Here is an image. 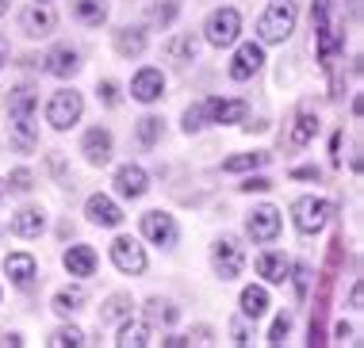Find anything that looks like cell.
<instances>
[{
	"instance_id": "cell-14",
	"label": "cell",
	"mask_w": 364,
	"mask_h": 348,
	"mask_svg": "<svg viewBox=\"0 0 364 348\" xmlns=\"http://www.w3.org/2000/svg\"><path fill=\"white\" fill-rule=\"evenodd\" d=\"M62 264H65V272L77 276V280H88V276L96 272V249L92 245H73V249H65L62 253Z\"/></svg>"
},
{
	"instance_id": "cell-28",
	"label": "cell",
	"mask_w": 364,
	"mask_h": 348,
	"mask_svg": "<svg viewBox=\"0 0 364 348\" xmlns=\"http://www.w3.org/2000/svg\"><path fill=\"white\" fill-rule=\"evenodd\" d=\"M50 306H54V314L70 317L73 310H81V306H85V291H81V287H62V291L54 295Z\"/></svg>"
},
{
	"instance_id": "cell-15",
	"label": "cell",
	"mask_w": 364,
	"mask_h": 348,
	"mask_svg": "<svg viewBox=\"0 0 364 348\" xmlns=\"http://www.w3.org/2000/svg\"><path fill=\"white\" fill-rule=\"evenodd\" d=\"M85 214H88V222H96V226H119L123 222L119 203H115V199H107V195H88Z\"/></svg>"
},
{
	"instance_id": "cell-41",
	"label": "cell",
	"mask_w": 364,
	"mask_h": 348,
	"mask_svg": "<svg viewBox=\"0 0 364 348\" xmlns=\"http://www.w3.org/2000/svg\"><path fill=\"white\" fill-rule=\"evenodd\" d=\"M230 337H234V344H250V333H245L242 317H234V322H230Z\"/></svg>"
},
{
	"instance_id": "cell-7",
	"label": "cell",
	"mask_w": 364,
	"mask_h": 348,
	"mask_svg": "<svg viewBox=\"0 0 364 348\" xmlns=\"http://www.w3.org/2000/svg\"><path fill=\"white\" fill-rule=\"evenodd\" d=\"M142 234L150 237L154 245H161V249H173L176 237H181V230H176V218H173L169 211H150V214H142Z\"/></svg>"
},
{
	"instance_id": "cell-11",
	"label": "cell",
	"mask_w": 364,
	"mask_h": 348,
	"mask_svg": "<svg viewBox=\"0 0 364 348\" xmlns=\"http://www.w3.org/2000/svg\"><path fill=\"white\" fill-rule=\"evenodd\" d=\"M203 104H208V123H215V126L242 123V119L250 115V104H245V99H223V96H211V99H203Z\"/></svg>"
},
{
	"instance_id": "cell-33",
	"label": "cell",
	"mask_w": 364,
	"mask_h": 348,
	"mask_svg": "<svg viewBox=\"0 0 364 348\" xmlns=\"http://www.w3.org/2000/svg\"><path fill=\"white\" fill-rule=\"evenodd\" d=\"M161 119L157 115H146V119H139V142L142 146H157V138H161Z\"/></svg>"
},
{
	"instance_id": "cell-3",
	"label": "cell",
	"mask_w": 364,
	"mask_h": 348,
	"mask_svg": "<svg viewBox=\"0 0 364 348\" xmlns=\"http://www.w3.org/2000/svg\"><path fill=\"white\" fill-rule=\"evenodd\" d=\"M211 268H215V276L226 283V280H238L242 276V268H245V249L238 237H230V234H223L219 241H215L211 249Z\"/></svg>"
},
{
	"instance_id": "cell-35",
	"label": "cell",
	"mask_w": 364,
	"mask_h": 348,
	"mask_svg": "<svg viewBox=\"0 0 364 348\" xmlns=\"http://www.w3.org/2000/svg\"><path fill=\"white\" fill-rule=\"evenodd\" d=\"M176 12H181V4H176V0H161V4H154V8H150V23L169 27L173 19H176Z\"/></svg>"
},
{
	"instance_id": "cell-46",
	"label": "cell",
	"mask_w": 364,
	"mask_h": 348,
	"mask_svg": "<svg viewBox=\"0 0 364 348\" xmlns=\"http://www.w3.org/2000/svg\"><path fill=\"white\" fill-rule=\"evenodd\" d=\"M8 4H12V0H0V16H4V12H8Z\"/></svg>"
},
{
	"instance_id": "cell-17",
	"label": "cell",
	"mask_w": 364,
	"mask_h": 348,
	"mask_svg": "<svg viewBox=\"0 0 364 348\" xmlns=\"http://www.w3.org/2000/svg\"><path fill=\"white\" fill-rule=\"evenodd\" d=\"M4 276H8L16 287H31V280L38 276L35 256H31V253H12V256L4 261Z\"/></svg>"
},
{
	"instance_id": "cell-16",
	"label": "cell",
	"mask_w": 364,
	"mask_h": 348,
	"mask_svg": "<svg viewBox=\"0 0 364 348\" xmlns=\"http://www.w3.org/2000/svg\"><path fill=\"white\" fill-rule=\"evenodd\" d=\"M85 157H88V165H96V168H104L112 161V134H107L104 126H92V131L85 134Z\"/></svg>"
},
{
	"instance_id": "cell-5",
	"label": "cell",
	"mask_w": 364,
	"mask_h": 348,
	"mask_svg": "<svg viewBox=\"0 0 364 348\" xmlns=\"http://www.w3.org/2000/svg\"><path fill=\"white\" fill-rule=\"evenodd\" d=\"M291 218H295V230L311 237V234H318L322 226H326L330 203H326V199H318V195H299L291 203Z\"/></svg>"
},
{
	"instance_id": "cell-8",
	"label": "cell",
	"mask_w": 364,
	"mask_h": 348,
	"mask_svg": "<svg viewBox=\"0 0 364 348\" xmlns=\"http://www.w3.org/2000/svg\"><path fill=\"white\" fill-rule=\"evenodd\" d=\"M112 264L119 268V272H127V276H139V272H146V253H142V245L134 241V237H115L112 241Z\"/></svg>"
},
{
	"instance_id": "cell-6",
	"label": "cell",
	"mask_w": 364,
	"mask_h": 348,
	"mask_svg": "<svg viewBox=\"0 0 364 348\" xmlns=\"http://www.w3.org/2000/svg\"><path fill=\"white\" fill-rule=\"evenodd\" d=\"M203 35H208L211 46H234V38L242 35V16L234 12V8H219V12L208 16V27H203Z\"/></svg>"
},
{
	"instance_id": "cell-31",
	"label": "cell",
	"mask_w": 364,
	"mask_h": 348,
	"mask_svg": "<svg viewBox=\"0 0 364 348\" xmlns=\"http://www.w3.org/2000/svg\"><path fill=\"white\" fill-rule=\"evenodd\" d=\"M196 50H200V43H196V35H176L169 43V58H176V62H192Z\"/></svg>"
},
{
	"instance_id": "cell-26",
	"label": "cell",
	"mask_w": 364,
	"mask_h": 348,
	"mask_svg": "<svg viewBox=\"0 0 364 348\" xmlns=\"http://www.w3.org/2000/svg\"><path fill=\"white\" fill-rule=\"evenodd\" d=\"M314 35H318V58H322V62H330V58L346 46V31H341V27H330L326 23V27H318Z\"/></svg>"
},
{
	"instance_id": "cell-30",
	"label": "cell",
	"mask_w": 364,
	"mask_h": 348,
	"mask_svg": "<svg viewBox=\"0 0 364 348\" xmlns=\"http://www.w3.org/2000/svg\"><path fill=\"white\" fill-rule=\"evenodd\" d=\"M269 161H272L269 153H238V157H226L223 161V173H250V168H261Z\"/></svg>"
},
{
	"instance_id": "cell-1",
	"label": "cell",
	"mask_w": 364,
	"mask_h": 348,
	"mask_svg": "<svg viewBox=\"0 0 364 348\" xmlns=\"http://www.w3.org/2000/svg\"><path fill=\"white\" fill-rule=\"evenodd\" d=\"M35 107H38V92L31 85H16L12 96H8V115H12L16 138L23 146L35 142Z\"/></svg>"
},
{
	"instance_id": "cell-40",
	"label": "cell",
	"mask_w": 364,
	"mask_h": 348,
	"mask_svg": "<svg viewBox=\"0 0 364 348\" xmlns=\"http://www.w3.org/2000/svg\"><path fill=\"white\" fill-rule=\"evenodd\" d=\"M326 19H330V0H314V4H311V23H314V31H318V27H326Z\"/></svg>"
},
{
	"instance_id": "cell-47",
	"label": "cell",
	"mask_w": 364,
	"mask_h": 348,
	"mask_svg": "<svg viewBox=\"0 0 364 348\" xmlns=\"http://www.w3.org/2000/svg\"><path fill=\"white\" fill-rule=\"evenodd\" d=\"M4 195H8V184H4V180H0V199H4Z\"/></svg>"
},
{
	"instance_id": "cell-18",
	"label": "cell",
	"mask_w": 364,
	"mask_h": 348,
	"mask_svg": "<svg viewBox=\"0 0 364 348\" xmlns=\"http://www.w3.org/2000/svg\"><path fill=\"white\" fill-rule=\"evenodd\" d=\"M77 69H81V54H77L73 46H54L50 54H46V73H54V77H73Z\"/></svg>"
},
{
	"instance_id": "cell-45",
	"label": "cell",
	"mask_w": 364,
	"mask_h": 348,
	"mask_svg": "<svg viewBox=\"0 0 364 348\" xmlns=\"http://www.w3.org/2000/svg\"><path fill=\"white\" fill-rule=\"evenodd\" d=\"M4 58H8V46H4V38H0V65H4Z\"/></svg>"
},
{
	"instance_id": "cell-12",
	"label": "cell",
	"mask_w": 364,
	"mask_h": 348,
	"mask_svg": "<svg viewBox=\"0 0 364 348\" xmlns=\"http://www.w3.org/2000/svg\"><path fill=\"white\" fill-rule=\"evenodd\" d=\"M261 65H264V50L257 43H242L238 50H234V58H230V77L234 81H250Z\"/></svg>"
},
{
	"instance_id": "cell-42",
	"label": "cell",
	"mask_w": 364,
	"mask_h": 348,
	"mask_svg": "<svg viewBox=\"0 0 364 348\" xmlns=\"http://www.w3.org/2000/svg\"><path fill=\"white\" fill-rule=\"evenodd\" d=\"M269 187H272V184L264 180V176H250V180L242 184V192H269Z\"/></svg>"
},
{
	"instance_id": "cell-29",
	"label": "cell",
	"mask_w": 364,
	"mask_h": 348,
	"mask_svg": "<svg viewBox=\"0 0 364 348\" xmlns=\"http://www.w3.org/2000/svg\"><path fill=\"white\" fill-rule=\"evenodd\" d=\"M119 348H146L150 344V325L146 322H127L119 330V341H115Z\"/></svg>"
},
{
	"instance_id": "cell-25",
	"label": "cell",
	"mask_w": 364,
	"mask_h": 348,
	"mask_svg": "<svg viewBox=\"0 0 364 348\" xmlns=\"http://www.w3.org/2000/svg\"><path fill=\"white\" fill-rule=\"evenodd\" d=\"M264 310H269V291H264V287H245L242 291V317L257 322Z\"/></svg>"
},
{
	"instance_id": "cell-19",
	"label": "cell",
	"mask_w": 364,
	"mask_h": 348,
	"mask_svg": "<svg viewBox=\"0 0 364 348\" xmlns=\"http://www.w3.org/2000/svg\"><path fill=\"white\" fill-rule=\"evenodd\" d=\"M8 230L16 237H38L46 230V214L38 211V207H23V211H16V218L8 222Z\"/></svg>"
},
{
	"instance_id": "cell-9",
	"label": "cell",
	"mask_w": 364,
	"mask_h": 348,
	"mask_svg": "<svg viewBox=\"0 0 364 348\" xmlns=\"http://www.w3.org/2000/svg\"><path fill=\"white\" fill-rule=\"evenodd\" d=\"M245 234L253 237V241H272V237L280 234V211L277 207H253L250 214H245Z\"/></svg>"
},
{
	"instance_id": "cell-32",
	"label": "cell",
	"mask_w": 364,
	"mask_h": 348,
	"mask_svg": "<svg viewBox=\"0 0 364 348\" xmlns=\"http://www.w3.org/2000/svg\"><path fill=\"white\" fill-rule=\"evenodd\" d=\"M146 310H150V322H161V325H173L176 317V306L173 303H161V298H150V303H146Z\"/></svg>"
},
{
	"instance_id": "cell-44",
	"label": "cell",
	"mask_w": 364,
	"mask_h": 348,
	"mask_svg": "<svg viewBox=\"0 0 364 348\" xmlns=\"http://www.w3.org/2000/svg\"><path fill=\"white\" fill-rule=\"evenodd\" d=\"M165 348H184V344H188V337H169V341H161Z\"/></svg>"
},
{
	"instance_id": "cell-24",
	"label": "cell",
	"mask_w": 364,
	"mask_h": 348,
	"mask_svg": "<svg viewBox=\"0 0 364 348\" xmlns=\"http://www.w3.org/2000/svg\"><path fill=\"white\" fill-rule=\"evenodd\" d=\"M131 310H134V298L127 295V291H119V295H112V298H107V303L100 306V322H104V325L123 322V317L131 314Z\"/></svg>"
},
{
	"instance_id": "cell-21",
	"label": "cell",
	"mask_w": 364,
	"mask_h": 348,
	"mask_svg": "<svg viewBox=\"0 0 364 348\" xmlns=\"http://www.w3.org/2000/svg\"><path fill=\"white\" fill-rule=\"evenodd\" d=\"M257 276H261V280H269V283H284L291 276L288 256H284V253H261L257 256Z\"/></svg>"
},
{
	"instance_id": "cell-23",
	"label": "cell",
	"mask_w": 364,
	"mask_h": 348,
	"mask_svg": "<svg viewBox=\"0 0 364 348\" xmlns=\"http://www.w3.org/2000/svg\"><path fill=\"white\" fill-rule=\"evenodd\" d=\"M115 50H119L123 58H139L142 50H146V27H119L115 31Z\"/></svg>"
},
{
	"instance_id": "cell-48",
	"label": "cell",
	"mask_w": 364,
	"mask_h": 348,
	"mask_svg": "<svg viewBox=\"0 0 364 348\" xmlns=\"http://www.w3.org/2000/svg\"><path fill=\"white\" fill-rule=\"evenodd\" d=\"M38 4H46V0H38Z\"/></svg>"
},
{
	"instance_id": "cell-43",
	"label": "cell",
	"mask_w": 364,
	"mask_h": 348,
	"mask_svg": "<svg viewBox=\"0 0 364 348\" xmlns=\"http://www.w3.org/2000/svg\"><path fill=\"white\" fill-rule=\"evenodd\" d=\"M291 176H295V180H318V168L303 165V168H291Z\"/></svg>"
},
{
	"instance_id": "cell-27",
	"label": "cell",
	"mask_w": 364,
	"mask_h": 348,
	"mask_svg": "<svg viewBox=\"0 0 364 348\" xmlns=\"http://www.w3.org/2000/svg\"><path fill=\"white\" fill-rule=\"evenodd\" d=\"M73 16L81 19V23H88V27H100L107 19V0H77Z\"/></svg>"
},
{
	"instance_id": "cell-36",
	"label": "cell",
	"mask_w": 364,
	"mask_h": 348,
	"mask_svg": "<svg viewBox=\"0 0 364 348\" xmlns=\"http://www.w3.org/2000/svg\"><path fill=\"white\" fill-rule=\"evenodd\" d=\"M203 126H208V104H203V99H200V104H192L188 107V112H184V131H203Z\"/></svg>"
},
{
	"instance_id": "cell-20",
	"label": "cell",
	"mask_w": 364,
	"mask_h": 348,
	"mask_svg": "<svg viewBox=\"0 0 364 348\" xmlns=\"http://www.w3.org/2000/svg\"><path fill=\"white\" fill-rule=\"evenodd\" d=\"M54 23H58V16H54L50 4H31L23 12V31L27 35H50Z\"/></svg>"
},
{
	"instance_id": "cell-13",
	"label": "cell",
	"mask_w": 364,
	"mask_h": 348,
	"mask_svg": "<svg viewBox=\"0 0 364 348\" xmlns=\"http://www.w3.org/2000/svg\"><path fill=\"white\" fill-rule=\"evenodd\" d=\"M115 187H119L123 199H142L150 192V176H146L142 165H123L119 173H115Z\"/></svg>"
},
{
	"instance_id": "cell-37",
	"label": "cell",
	"mask_w": 364,
	"mask_h": 348,
	"mask_svg": "<svg viewBox=\"0 0 364 348\" xmlns=\"http://www.w3.org/2000/svg\"><path fill=\"white\" fill-rule=\"evenodd\" d=\"M288 333H291V317L280 314L277 322H272V330H269V344H284V341H288Z\"/></svg>"
},
{
	"instance_id": "cell-39",
	"label": "cell",
	"mask_w": 364,
	"mask_h": 348,
	"mask_svg": "<svg viewBox=\"0 0 364 348\" xmlns=\"http://www.w3.org/2000/svg\"><path fill=\"white\" fill-rule=\"evenodd\" d=\"M96 92H100L104 107H119V85H115V81H100V85H96Z\"/></svg>"
},
{
	"instance_id": "cell-22",
	"label": "cell",
	"mask_w": 364,
	"mask_h": 348,
	"mask_svg": "<svg viewBox=\"0 0 364 348\" xmlns=\"http://www.w3.org/2000/svg\"><path fill=\"white\" fill-rule=\"evenodd\" d=\"M314 134H318V115H314V112H299V115H295V123H291V131H288V146L303 149Z\"/></svg>"
},
{
	"instance_id": "cell-38",
	"label": "cell",
	"mask_w": 364,
	"mask_h": 348,
	"mask_svg": "<svg viewBox=\"0 0 364 348\" xmlns=\"http://www.w3.org/2000/svg\"><path fill=\"white\" fill-rule=\"evenodd\" d=\"M4 184H8V192H31L35 180H31V173H27V168H16V173L8 176Z\"/></svg>"
},
{
	"instance_id": "cell-34",
	"label": "cell",
	"mask_w": 364,
	"mask_h": 348,
	"mask_svg": "<svg viewBox=\"0 0 364 348\" xmlns=\"http://www.w3.org/2000/svg\"><path fill=\"white\" fill-rule=\"evenodd\" d=\"M50 344H54V348H81V344H85V333L77 330V325H65V330H58V333L50 337Z\"/></svg>"
},
{
	"instance_id": "cell-4",
	"label": "cell",
	"mask_w": 364,
	"mask_h": 348,
	"mask_svg": "<svg viewBox=\"0 0 364 348\" xmlns=\"http://www.w3.org/2000/svg\"><path fill=\"white\" fill-rule=\"evenodd\" d=\"M81 112H85L81 92H73V88H62V92H54L50 104H46V123H50L54 131H70L77 119H81Z\"/></svg>"
},
{
	"instance_id": "cell-10",
	"label": "cell",
	"mask_w": 364,
	"mask_h": 348,
	"mask_svg": "<svg viewBox=\"0 0 364 348\" xmlns=\"http://www.w3.org/2000/svg\"><path fill=\"white\" fill-rule=\"evenodd\" d=\"M131 96L139 99V104H154V99H161L165 96V73H161V69H154V65L139 69L134 81H131Z\"/></svg>"
},
{
	"instance_id": "cell-2",
	"label": "cell",
	"mask_w": 364,
	"mask_h": 348,
	"mask_svg": "<svg viewBox=\"0 0 364 348\" xmlns=\"http://www.w3.org/2000/svg\"><path fill=\"white\" fill-rule=\"evenodd\" d=\"M295 31V0H272L257 19V35L264 43H284Z\"/></svg>"
}]
</instances>
